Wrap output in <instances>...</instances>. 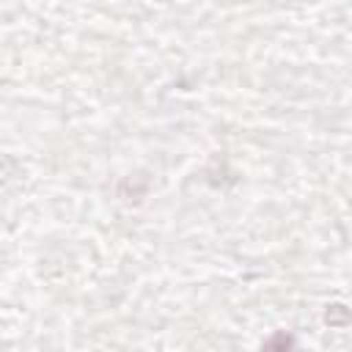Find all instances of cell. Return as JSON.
Here are the masks:
<instances>
[]
</instances>
